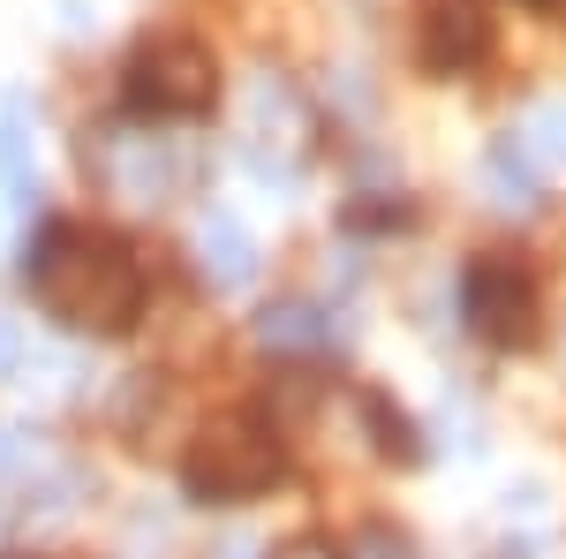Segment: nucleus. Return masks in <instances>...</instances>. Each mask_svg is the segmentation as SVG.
Returning <instances> with one entry per match:
<instances>
[{"instance_id":"obj_14","label":"nucleus","mask_w":566,"mask_h":559,"mask_svg":"<svg viewBox=\"0 0 566 559\" xmlns=\"http://www.w3.org/2000/svg\"><path fill=\"white\" fill-rule=\"evenodd\" d=\"M15 363H23V333H15V325H8V318H0V379H8V371H15Z\"/></svg>"},{"instance_id":"obj_4","label":"nucleus","mask_w":566,"mask_h":559,"mask_svg":"<svg viewBox=\"0 0 566 559\" xmlns=\"http://www.w3.org/2000/svg\"><path fill=\"white\" fill-rule=\"evenodd\" d=\"M461 310L491 348H528L536 341V280L514 258H476L461 272Z\"/></svg>"},{"instance_id":"obj_8","label":"nucleus","mask_w":566,"mask_h":559,"mask_svg":"<svg viewBox=\"0 0 566 559\" xmlns=\"http://www.w3.org/2000/svg\"><path fill=\"white\" fill-rule=\"evenodd\" d=\"M0 182H8L15 197H31V182H39V159H31V106H23V99L0 106Z\"/></svg>"},{"instance_id":"obj_1","label":"nucleus","mask_w":566,"mask_h":559,"mask_svg":"<svg viewBox=\"0 0 566 559\" xmlns=\"http://www.w3.org/2000/svg\"><path fill=\"white\" fill-rule=\"evenodd\" d=\"M23 288L39 296V310L69 333H129L144 318V265L122 235L106 227H76V219H53L39 235V250L23 258Z\"/></svg>"},{"instance_id":"obj_5","label":"nucleus","mask_w":566,"mask_h":559,"mask_svg":"<svg viewBox=\"0 0 566 559\" xmlns=\"http://www.w3.org/2000/svg\"><path fill=\"white\" fill-rule=\"evenodd\" d=\"M416 45H423V61H431L438 76L476 69L483 53H491V15H483V0H423Z\"/></svg>"},{"instance_id":"obj_13","label":"nucleus","mask_w":566,"mask_h":559,"mask_svg":"<svg viewBox=\"0 0 566 559\" xmlns=\"http://www.w3.org/2000/svg\"><path fill=\"white\" fill-rule=\"evenodd\" d=\"M264 559H340V545L333 537H287L280 552H264Z\"/></svg>"},{"instance_id":"obj_15","label":"nucleus","mask_w":566,"mask_h":559,"mask_svg":"<svg viewBox=\"0 0 566 559\" xmlns=\"http://www.w3.org/2000/svg\"><path fill=\"white\" fill-rule=\"evenodd\" d=\"M212 559H250V545H242V537H234V545H219Z\"/></svg>"},{"instance_id":"obj_10","label":"nucleus","mask_w":566,"mask_h":559,"mask_svg":"<svg viewBox=\"0 0 566 559\" xmlns=\"http://www.w3.org/2000/svg\"><path fill=\"white\" fill-rule=\"evenodd\" d=\"M363 408H370V424H378V454H392V462H416V431H408V416H400V408H386L378 393H370Z\"/></svg>"},{"instance_id":"obj_16","label":"nucleus","mask_w":566,"mask_h":559,"mask_svg":"<svg viewBox=\"0 0 566 559\" xmlns=\"http://www.w3.org/2000/svg\"><path fill=\"white\" fill-rule=\"evenodd\" d=\"M536 8H544V0H536Z\"/></svg>"},{"instance_id":"obj_12","label":"nucleus","mask_w":566,"mask_h":559,"mask_svg":"<svg viewBox=\"0 0 566 559\" xmlns=\"http://www.w3.org/2000/svg\"><path fill=\"white\" fill-rule=\"evenodd\" d=\"M0 469H39V438L31 431H0Z\"/></svg>"},{"instance_id":"obj_6","label":"nucleus","mask_w":566,"mask_h":559,"mask_svg":"<svg viewBox=\"0 0 566 559\" xmlns=\"http://www.w3.org/2000/svg\"><path fill=\"white\" fill-rule=\"evenodd\" d=\"M197 258H205V280H212V288H250L258 242H250V227H242L234 213H205V227H197Z\"/></svg>"},{"instance_id":"obj_3","label":"nucleus","mask_w":566,"mask_h":559,"mask_svg":"<svg viewBox=\"0 0 566 559\" xmlns=\"http://www.w3.org/2000/svg\"><path fill=\"white\" fill-rule=\"evenodd\" d=\"M219 99V53L189 31H159L129 53V114L144 122H197Z\"/></svg>"},{"instance_id":"obj_11","label":"nucleus","mask_w":566,"mask_h":559,"mask_svg":"<svg viewBox=\"0 0 566 559\" xmlns=\"http://www.w3.org/2000/svg\"><path fill=\"white\" fill-rule=\"evenodd\" d=\"M536 167H566V106H544L536 114V136H522Z\"/></svg>"},{"instance_id":"obj_9","label":"nucleus","mask_w":566,"mask_h":559,"mask_svg":"<svg viewBox=\"0 0 566 559\" xmlns=\"http://www.w3.org/2000/svg\"><path fill=\"white\" fill-rule=\"evenodd\" d=\"M325 341V318L310 310V302H280V310H264V348H317Z\"/></svg>"},{"instance_id":"obj_7","label":"nucleus","mask_w":566,"mask_h":559,"mask_svg":"<svg viewBox=\"0 0 566 559\" xmlns=\"http://www.w3.org/2000/svg\"><path fill=\"white\" fill-rule=\"evenodd\" d=\"M483 182H491V205H536V159H528L522 136H499L491 159H483Z\"/></svg>"},{"instance_id":"obj_2","label":"nucleus","mask_w":566,"mask_h":559,"mask_svg":"<svg viewBox=\"0 0 566 559\" xmlns=\"http://www.w3.org/2000/svg\"><path fill=\"white\" fill-rule=\"evenodd\" d=\"M287 469V446H280V431L250 416V408H227L212 424L189 438V462H181V484H189V499H205V507H242V499H258L272 491Z\"/></svg>"}]
</instances>
